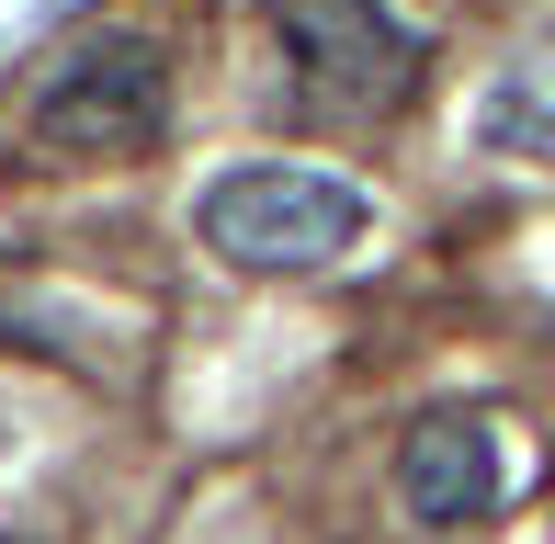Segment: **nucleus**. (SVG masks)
<instances>
[{"instance_id": "obj_1", "label": "nucleus", "mask_w": 555, "mask_h": 544, "mask_svg": "<svg viewBox=\"0 0 555 544\" xmlns=\"http://www.w3.org/2000/svg\"><path fill=\"white\" fill-rule=\"evenodd\" d=\"M159 126H170V57L147 35H91L46 68L23 147L35 159H147Z\"/></svg>"}, {"instance_id": "obj_2", "label": "nucleus", "mask_w": 555, "mask_h": 544, "mask_svg": "<svg viewBox=\"0 0 555 544\" xmlns=\"http://www.w3.org/2000/svg\"><path fill=\"white\" fill-rule=\"evenodd\" d=\"M363 238V193L295 159H238L205 182V250L238 272H318Z\"/></svg>"}, {"instance_id": "obj_3", "label": "nucleus", "mask_w": 555, "mask_h": 544, "mask_svg": "<svg viewBox=\"0 0 555 544\" xmlns=\"http://www.w3.org/2000/svg\"><path fill=\"white\" fill-rule=\"evenodd\" d=\"M272 35L307 68V91H330V103H397L420 68L409 23L386 0H272Z\"/></svg>"}, {"instance_id": "obj_4", "label": "nucleus", "mask_w": 555, "mask_h": 544, "mask_svg": "<svg viewBox=\"0 0 555 544\" xmlns=\"http://www.w3.org/2000/svg\"><path fill=\"white\" fill-rule=\"evenodd\" d=\"M397 510L420 533H465L499 510V431L476 409H431L409 442H397Z\"/></svg>"}, {"instance_id": "obj_5", "label": "nucleus", "mask_w": 555, "mask_h": 544, "mask_svg": "<svg viewBox=\"0 0 555 544\" xmlns=\"http://www.w3.org/2000/svg\"><path fill=\"white\" fill-rule=\"evenodd\" d=\"M476 137H488L499 159H521V170H555V35H533V46L488 80Z\"/></svg>"}]
</instances>
